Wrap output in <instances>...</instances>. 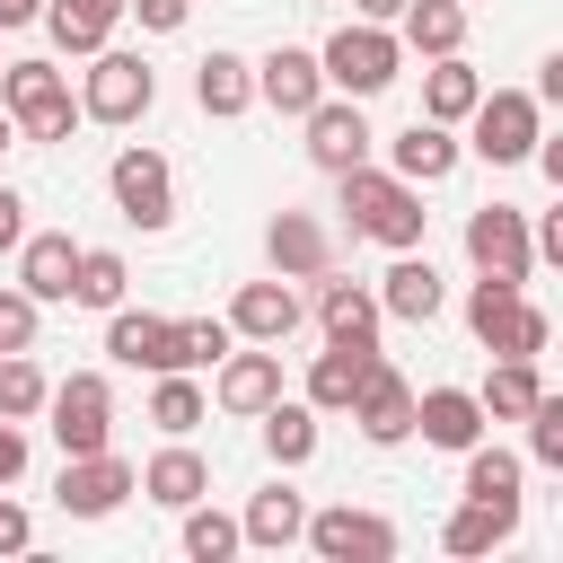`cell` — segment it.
<instances>
[{"label":"cell","mask_w":563,"mask_h":563,"mask_svg":"<svg viewBox=\"0 0 563 563\" xmlns=\"http://www.w3.org/2000/svg\"><path fill=\"white\" fill-rule=\"evenodd\" d=\"M334 185H343V211H352L361 238H378V246H422V220H431V211H422V185H405L396 167H369V158L343 167Z\"/></svg>","instance_id":"1"},{"label":"cell","mask_w":563,"mask_h":563,"mask_svg":"<svg viewBox=\"0 0 563 563\" xmlns=\"http://www.w3.org/2000/svg\"><path fill=\"white\" fill-rule=\"evenodd\" d=\"M317 70H325V88H334V97H378V88L405 70V44H396V26H369V18H352L343 35H325Z\"/></svg>","instance_id":"2"},{"label":"cell","mask_w":563,"mask_h":563,"mask_svg":"<svg viewBox=\"0 0 563 563\" xmlns=\"http://www.w3.org/2000/svg\"><path fill=\"white\" fill-rule=\"evenodd\" d=\"M466 325H475L484 352H510V361H537L545 334H554L545 308H528V290H519V282H493V273L466 290Z\"/></svg>","instance_id":"3"},{"label":"cell","mask_w":563,"mask_h":563,"mask_svg":"<svg viewBox=\"0 0 563 563\" xmlns=\"http://www.w3.org/2000/svg\"><path fill=\"white\" fill-rule=\"evenodd\" d=\"M0 106H9V123L26 141H70V123H79V97H70V79L53 62H9L0 70Z\"/></svg>","instance_id":"4"},{"label":"cell","mask_w":563,"mask_h":563,"mask_svg":"<svg viewBox=\"0 0 563 563\" xmlns=\"http://www.w3.org/2000/svg\"><path fill=\"white\" fill-rule=\"evenodd\" d=\"M158 106V70L141 62V53H88V79H79V114L88 123H141Z\"/></svg>","instance_id":"5"},{"label":"cell","mask_w":563,"mask_h":563,"mask_svg":"<svg viewBox=\"0 0 563 563\" xmlns=\"http://www.w3.org/2000/svg\"><path fill=\"white\" fill-rule=\"evenodd\" d=\"M44 413H53V440H62V457L114 449V387H106V369H70L62 387H44Z\"/></svg>","instance_id":"6"},{"label":"cell","mask_w":563,"mask_h":563,"mask_svg":"<svg viewBox=\"0 0 563 563\" xmlns=\"http://www.w3.org/2000/svg\"><path fill=\"white\" fill-rule=\"evenodd\" d=\"M466 123H475V141H466L475 158H493V167H519V158L537 150V132H545V106H537L528 88H484Z\"/></svg>","instance_id":"7"},{"label":"cell","mask_w":563,"mask_h":563,"mask_svg":"<svg viewBox=\"0 0 563 563\" xmlns=\"http://www.w3.org/2000/svg\"><path fill=\"white\" fill-rule=\"evenodd\" d=\"M466 255H475V273H493V282H519V290H528V273H537L528 211H519V202H484V211H466Z\"/></svg>","instance_id":"8"},{"label":"cell","mask_w":563,"mask_h":563,"mask_svg":"<svg viewBox=\"0 0 563 563\" xmlns=\"http://www.w3.org/2000/svg\"><path fill=\"white\" fill-rule=\"evenodd\" d=\"M106 185H114V211H123L132 229H167V220H176V167H167L158 150H114Z\"/></svg>","instance_id":"9"},{"label":"cell","mask_w":563,"mask_h":563,"mask_svg":"<svg viewBox=\"0 0 563 563\" xmlns=\"http://www.w3.org/2000/svg\"><path fill=\"white\" fill-rule=\"evenodd\" d=\"M141 493V466H123L114 449H88V457H62V484H53V501L70 510V519H106V510H123Z\"/></svg>","instance_id":"10"},{"label":"cell","mask_w":563,"mask_h":563,"mask_svg":"<svg viewBox=\"0 0 563 563\" xmlns=\"http://www.w3.org/2000/svg\"><path fill=\"white\" fill-rule=\"evenodd\" d=\"M343 413L361 422V440H369V449H396V440H413V387H405V369H396V361H369Z\"/></svg>","instance_id":"11"},{"label":"cell","mask_w":563,"mask_h":563,"mask_svg":"<svg viewBox=\"0 0 563 563\" xmlns=\"http://www.w3.org/2000/svg\"><path fill=\"white\" fill-rule=\"evenodd\" d=\"M325 563H387L396 554V528L378 519V510H352V501H334V510H308V528H299Z\"/></svg>","instance_id":"12"},{"label":"cell","mask_w":563,"mask_h":563,"mask_svg":"<svg viewBox=\"0 0 563 563\" xmlns=\"http://www.w3.org/2000/svg\"><path fill=\"white\" fill-rule=\"evenodd\" d=\"M299 123H308V158H317L325 176L361 167V158H369V141H378V132H369V114H361V97H317Z\"/></svg>","instance_id":"13"},{"label":"cell","mask_w":563,"mask_h":563,"mask_svg":"<svg viewBox=\"0 0 563 563\" xmlns=\"http://www.w3.org/2000/svg\"><path fill=\"white\" fill-rule=\"evenodd\" d=\"M106 352L123 361V369H185V334H176V317H150V308H106Z\"/></svg>","instance_id":"14"},{"label":"cell","mask_w":563,"mask_h":563,"mask_svg":"<svg viewBox=\"0 0 563 563\" xmlns=\"http://www.w3.org/2000/svg\"><path fill=\"white\" fill-rule=\"evenodd\" d=\"M211 396H220V413H264L273 396H282V343H255V352H220V378H211Z\"/></svg>","instance_id":"15"},{"label":"cell","mask_w":563,"mask_h":563,"mask_svg":"<svg viewBox=\"0 0 563 563\" xmlns=\"http://www.w3.org/2000/svg\"><path fill=\"white\" fill-rule=\"evenodd\" d=\"M264 255H273V273H282V282H317V273L334 264V238H325V220H317V211H273Z\"/></svg>","instance_id":"16"},{"label":"cell","mask_w":563,"mask_h":563,"mask_svg":"<svg viewBox=\"0 0 563 563\" xmlns=\"http://www.w3.org/2000/svg\"><path fill=\"white\" fill-rule=\"evenodd\" d=\"M299 317H308V308H299L290 282H246V290L229 299V334H238V343H290Z\"/></svg>","instance_id":"17"},{"label":"cell","mask_w":563,"mask_h":563,"mask_svg":"<svg viewBox=\"0 0 563 563\" xmlns=\"http://www.w3.org/2000/svg\"><path fill=\"white\" fill-rule=\"evenodd\" d=\"M255 97H264L273 114H308V106L325 97V70H317V53H299V44H273V53L255 62Z\"/></svg>","instance_id":"18"},{"label":"cell","mask_w":563,"mask_h":563,"mask_svg":"<svg viewBox=\"0 0 563 563\" xmlns=\"http://www.w3.org/2000/svg\"><path fill=\"white\" fill-rule=\"evenodd\" d=\"M70 273H79V246H70V229H35V238H18V290H26L35 308L70 299Z\"/></svg>","instance_id":"19"},{"label":"cell","mask_w":563,"mask_h":563,"mask_svg":"<svg viewBox=\"0 0 563 563\" xmlns=\"http://www.w3.org/2000/svg\"><path fill=\"white\" fill-rule=\"evenodd\" d=\"M123 18H132L123 0H44V18H35V26H44L62 53H79V62H88V53H106V44H114V26H123Z\"/></svg>","instance_id":"20"},{"label":"cell","mask_w":563,"mask_h":563,"mask_svg":"<svg viewBox=\"0 0 563 563\" xmlns=\"http://www.w3.org/2000/svg\"><path fill=\"white\" fill-rule=\"evenodd\" d=\"M413 431H422L431 449H475V440H484L475 387H422V396H413Z\"/></svg>","instance_id":"21"},{"label":"cell","mask_w":563,"mask_h":563,"mask_svg":"<svg viewBox=\"0 0 563 563\" xmlns=\"http://www.w3.org/2000/svg\"><path fill=\"white\" fill-rule=\"evenodd\" d=\"M378 317H405V325H431V317H440V273H431V255L396 246V264H387V282H378Z\"/></svg>","instance_id":"22"},{"label":"cell","mask_w":563,"mask_h":563,"mask_svg":"<svg viewBox=\"0 0 563 563\" xmlns=\"http://www.w3.org/2000/svg\"><path fill=\"white\" fill-rule=\"evenodd\" d=\"M396 44L422 53V62L457 53V44H466V0H405V9H396Z\"/></svg>","instance_id":"23"},{"label":"cell","mask_w":563,"mask_h":563,"mask_svg":"<svg viewBox=\"0 0 563 563\" xmlns=\"http://www.w3.org/2000/svg\"><path fill=\"white\" fill-rule=\"evenodd\" d=\"M387 158H396V176H405V185H440V176L457 167V141H449V123L413 114V123L387 141Z\"/></svg>","instance_id":"24"},{"label":"cell","mask_w":563,"mask_h":563,"mask_svg":"<svg viewBox=\"0 0 563 563\" xmlns=\"http://www.w3.org/2000/svg\"><path fill=\"white\" fill-rule=\"evenodd\" d=\"M519 537V501H466V510H449V528H440V545L457 554V563H475V554H493V545H510Z\"/></svg>","instance_id":"25"},{"label":"cell","mask_w":563,"mask_h":563,"mask_svg":"<svg viewBox=\"0 0 563 563\" xmlns=\"http://www.w3.org/2000/svg\"><path fill=\"white\" fill-rule=\"evenodd\" d=\"M369 361H378V343H325V352L308 361V405H317V413H343Z\"/></svg>","instance_id":"26"},{"label":"cell","mask_w":563,"mask_h":563,"mask_svg":"<svg viewBox=\"0 0 563 563\" xmlns=\"http://www.w3.org/2000/svg\"><path fill=\"white\" fill-rule=\"evenodd\" d=\"M325 282V273H317ZM317 325H325V343H378V299L361 290V282H325L317 290Z\"/></svg>","instance_id":"27"},{"label":"cell","mask_w":563,"mask_h":563,"mask_svg":"<svg viewBox=\"0 0 563 563\" xmlns=\"http://www.w3.org/2000/svg\"><path fill=\"white\" fill-rule=\"evenodd\" d=\"M255 422H264V457H273V466H308V457H317V405H308V396H299V405L273 396Z\"/></svg>","instance_id":"28"},{"label":"cell","mask_w":563,"mask_h":563,"mask_svg":"<svg viewBox=\"0 0 563 563\" xmlns=\"http://www.w3.org/2000/svg\"><path fill=\"white\" fill-rule=\"evenodd\" d=\"M299 528H308V501H299L290 484H264V493L246 501V519H238V537H246V545H273V554L299 545Z\"/></svg>","instance_id":"29"},{"label":"cell","mask_w":563,"mask_h":563,"mask_svg":"<svg viewBox=\"0 0 563 563\" xmlns=\"http://www.w3.org/2000/svg\"><path fill=\"white\" fill-rule=\"evenodd\" d=\"M194 106H202V114H220V123H229V114H246V106H255V62L211 53V62L194 70Z\"/></svg>","instance_id":"30"},{"label":"cell","mask_w":563,"mask_h":563,"mask_svg":"<svg viewBox=\"0 0 563 563\" xmlns=\"http://www.w3.org/2000/svg\"><path fill=\"white\" fill-rule=\"evenodd\" d=\"M475 97H484V79L466 70V53H440V62L422 70V114H431V123H466Z\"/></svg>","instance_id":"31"},{"label":"cell","mask_w":563,"mask_h":563,"mask_svg":"<svg viewBox=\"0 0 563 563\" xmlns=\"http://www.w3.org/2000/svg\"><path fill=\"white\" fill-rule=\"evenodd\" d=\"M141 493H150V501H167V510H185V501H202V493H211V466L176 440V449H158V457L141 466Z\"/></svg>","instance_id":"32"},{"label":"cell","mask_w":563,"mask_h":563,"mask_svg":"<svg viewBox=\"0 0 563 563\" xmlns=\"http://www.w3.org/2000/svg\"><path fill=\"white\" fill-rule=\"evenodd\" d=\"M537 396H545V378H537V361H510V352H501V361H493V378L475 387V405H484V422H519V413H528Z\"/></svg>","instance_id":"33"},{"label":"cell","mask_w":563,"mask_h":563,"mask_svg":"<svg viewBox=\"0 0 563 563\" xmlns=\"http://www.w3.org/2000/svg\"><path fill=\"white\" fill-rule=\"evenodd\" d=\"M466 457V501H519V449H493V440H475V449H457Z\"/></svg>","instance_id":"34"},{"label":"cell","mask_w":563,"mask_h":563,"mask_svg":"<svg viewBox=\"0 0 563 563\" xmlns=\"http://www.w3.org/2000/svg\"><path fill=\"white\" fill-rule=\"evenodd\" d=\"M123 290H132V273H123V255H114V246H79V273H70V299H79V308H123Z\"/></svg>","instance_id":"35"},{"label":"cell","mask_w":563,"mask_h":563,"mask_svg":"<svg viewBox=\"0 0 563 563\" xmlns=\"http://www.w3.org/2000/svg\"><path fill=\"white\" fill-rule=\"evenodd\" d=\"M150 422H158L167 440H185V431L202 422V387H194V369H158V387H150Z\"/></svg>","instance_id":"36"},{"label":"cell","mask_w":563,"mask_h":563,"mask_svg":"<svg viewBox=\"0 0 563 563\" xmlns=\"http://www.w3.org/2000/svg\"><path fill=\"white\" fill-rule=\"evenodd\" d=\"M246 537H238V519L229 510H202V501H185V554L194 563H229Z\"/></svg>","instance_id":"37"},{"label":"cell","mask_w":563,"mask_h":563,"mask_svg":"<svg viewBox=\"0 0 563 563\" xmlns=\"http://www.w3.org/2000/svg\"><path fill=\"white\" fill-rule=\"evenodd\" d=\"M44 387H53V378H44L26 352H0V413H9V422H35V413H44Z\"/></svg>","instance_id":"38"},{"label":"cell","mask_w":563,"mask_h":563,"mask_svg":"<svg viewBox=\"0 0 563 563\" xmlns=\"http://www.w3.org/2000/svg\"><path fill=\"white\" fill-rule=\"evenodd\" d=\"M519 422H528V457L537 466H563V396H537Z\"/></svg>","instance_id":"39"},{"label":"cell","mask_w":563,"mask_h":563,"mask_svg":"<svg viewBox=\"0 0 563 563\" xmlns=\"http://www.w3.org/2000/svg\"><path fill=\"white\" fill-rule=\"evenodd\" d=\"M176 334H185V369H211L238 334H229V317H176Z\"/></svg>","instance_id":"40"},{"label":"cell","mask_w":563,"mask_h":563,"mask_svg":"<svg viewBox=\"0 0 563 563\" xmlns=\"http://www.w3.org/2000/svg\"><path fill=\"white\" fill-rule=\"evenodd\" d=\"M35 317H44V308H35L26 290H0V352H26V343H35Z\"/></svg>","instance_id":"41"},{"label":"cell","mask_w":563,"mask_h":563,"mask_svg":"<svg viewBox=\"0 0 563 563\" xmlns=\"http://www.w3.org/2000/svg\"><path fill=\"white\" fill-rule=\"evenodd\" d=\"M18 475H26V422L0 413V484H18Z\"/></svg>","instance_id":"42"},{"label":"cell","mask_w":563,"mask_h":563,"mask_svg":"<svg viewBox=\"0 0 563 563\" xmlns=\"http://www.w3.org/2000/svg\"><path fill=\"white\" fill-rule=\"evenodd\" d=\"M123 9H141L150 35H176V26H185V0H123Z\"/></svg>","instance_id":"43"},{"label":"cell","mask_w":563,"mask_h":563,"mask_svg":"<svg viewBox=\"0 0 563 563\" xmlns=\"http://www.w3.org/2000/svg\"><path fill=\"white\" fill-rule=\"evenodd\" d=\"M35 545V528H26V510L18 501H0V554H26Z\"/></svg>","instance_id":"44"},{"label":"cell","mask_w":563,"mask_h":563,"mask_svg":"<svg viewBox=\"0 0 563 563\" xmlns=\"http://www.w3.org/2000/svg\"><path fill=\"white\" fill-rule=\"evenodd\" d=\"M18 238H26V202H18V194H9V185H0V255H9V246H18Z\"/></svg>","instance_id":"45"},{"label":"cell","mask_w":563,"mask_h":563,"mask_svg":"<svg viewBox=\"0 0 563 563\" xmlns=\"http://www.w3.org/2000/svg\"><path fill=\"white\" fill-rule=\"evenodd\" d=\"M537 106H563V53L537 62Z\"/></svg>","instance_id":"46"},{"label":"cell","mask_w":563,"mask_h":563,"mask_svg":"<svg viewBox=\"0 0 563 563\" xmlns=\"http://www.w3.org/2000/svg\"><path fill=\"white\" fill-rule=\"evenodd\" d=\"M35 18H44V0H0V35L9 26H35Z\"/></svg>","instance_id":"47"},{"label":"cell","mask_w":563,"mask_h":563,"mask_svg":"<svg viewBox=\"0 0 563 563\" xmlns=\"http://www.w3.org/2000/svg\"><path fill=\"white\" fill-rule=\"evenodd\" d=\"M396 9L405 0H352V18H369V26H396Z\"/></svg>","instance_id":"48"},{"label":"cell","mask_w":563,"mask_h":563,"mask_svg":"<svg viewBox=\"0 0 563 563\" xmlns=\"http://www.w3.org/2000/svg\"><path fill=\"white\" fill-rule=\"evenodd\" d=\"M9 141H18V123H9V106H0V150H9Z\"/></svg>","instance_id":"49"},{"label":"cell","mask_w":563,"mask_h":563,"mask_svg":"<svg viewBox=\"0 0 563 563\" xmlns=\"http://www.w3.org/2000/svg\"><path fill=\"white\" fill-rule=\"evenodd\" d=\"M0 70H9V53H0Z\"/></svg>","instance_id":"50"},{"label":"cell","mask_w":563,"mask_h":563,"mask_svg":"<svg viewBox=\"0 0 563 563\" xmlns=\"http://www.w3.org/2000/svg\"><path fill=\"white\" fill-rule=\"evenodd\" d=\"M308 9H317V0H308Z\"/></svg>","instance_id":"51"}]
</instances>
